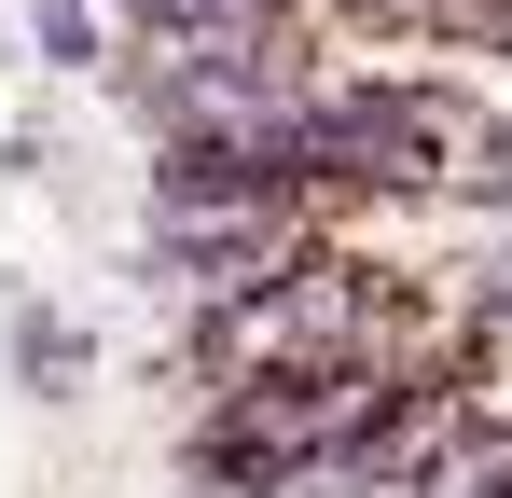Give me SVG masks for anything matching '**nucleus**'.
<instances>
[{"label": "nucleus", "instance_id": "obj_1", "mask_svg": "<svg viewBox=\"0 0 512 498\" xmlns=\"http://www.w3.org/2000/svg\"><path fill=\"white\" fill-rule=\"evenodd\" d=\"M28 28H42V56H70V70H84V56H97V28H84V0H28Z\"/></svg>", "mask_w": 512, "mask_h": 498}]
</instances>
